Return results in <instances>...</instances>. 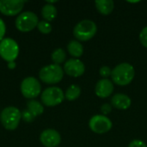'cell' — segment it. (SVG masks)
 I'll list each match as a JSON object with an SVG mask.
<instances>
[{"label": "cell", "mask_w": 147, "mask_h": 147, "mask_svg": "<svg viewBox=\"0 0 147 147\" xmlns=\"http://www.w3.org/2000/svg\"><path fill=\"white\" fill-rule=\"evenodd\" d=\"M21 115H22V118L27 121V122H31L34 120L35 116L34 115V114L32 112H30L28 109H23L22 112H21Z\"/></svg>", "instance_id": "cell-22"}, {"label": "cell", "mask_w": 147, "mask_h": 147, "mask_svg": "<svg viewBox=\"0 0 147 147\" xmlns=\"http://www.w3.org/2000/svg\"><path fill=\"white\" fill-rule=\"evenodd\" d=\"M112 110V105L109 104V103H104L103 105H102L101 107V112L102 113V115H109Z\"/></svg>", "instance_id": "cell-25"}, {"label": "cell", "mask_w": 147, "mask_h": 147, "mask_svg": "<svg viewBox=\"0 0 147 147\" xmlns=\"http://www.w3.org/2000/svg\"><path fill=\"white\" fill-rule=\"evenodd\" d=\"M132 103V101L130 97L122 93H118L115 94L112 98H111V105L120 110H125L130 108Z\"/></svg>", "instance_id": "cell-14"}, {"label": "cell", "mask_w": 147, "mask_h": 147, "mask_svg": "<svg viewBox=\"0 0 147 147\" xmlns=\"http://www.w3.org/2000/svg\"><path fill=\"white\" fill-rule=\"evenodd\" d=\"M22 118L20 110L14 107L9 106L4 108L0 114V120L3 126L8 130H13L17 127Z\"/></svg>", "instance_id": "cell-4"}, {"label": "cell", "mask_w": 147, "mask_h": 147, "mask_svg": "<svg viewBox=\"0 0 147 147\" xmlns=\"http://www.w3.org/2000/svg\"><path fill=\"white\" fill-rule=\"evenodd\" d=\"M41 15L47 22L53 21L57 16V9L52 3H46L41 9Z\"/></svg>", "instance_id": "cell-17"}, {"label": "cell", "mask_w": 147, "mask_h": 147, "mask_svg": "<svg viewBox=\"0 0 147 147\" xmlns=\"http://www.w3.org/2000/svg\"><path fill=\"white\" fill-rule=\"evenodd\" d=\"M65 57H66L65 52L62 48H56L52 53V59L56 65H59L63 63L65 59Z\"/></svg>", "instance_id": "cell-20"}, {"label": "cell", "mask_w": 147, "mask_h": 147, "mask_svg": "<svg viewBox=\"0 0 147 147\" xmlns=\"http://www.w3.org/2000/svg\"><path fill=\"white\" fill-rule=\"evenodd\" d=\"M89 127L95 134H102L111 130L113 123L107 116L102 115H96L90 118L89 121Z\"/></svg>", "instance_id": "cell-8"}, {"label": "cell", "mask_w": 147, "mask_h": 147, "mask_svg": "<svg viewBox=\"0 0 147 147\" xmlns=\"http://www.w3.org/2000/svg\"><path fill=\"white\" fill-rule=\"evenodd\" d=\"M135 71L134 66L127 62L119 64L116 65L111 74L112 80L115 84L120 86H125L129 84L134 78Z\"/></svg>", "instance_id": "cell-1"}, {"label": "cell", "mask_w": 147, "mask_h": 147, "mask_svg": "<svg viewBox=\"0 0 147 147\" xmlns=\"http://www.w3.org/2000/svg\"><path fill=\"white\" fill-rule=\"evenodd\" d=\"M95 3L96 9L103 16L109 15L115 8V3L113 0H97Z\"/></svg>", "instance_id": "cell-15"}, {"label": "cell", "mask_w": 147, "mask_h": 147, "mask_svg": "<svg viewBox=\"0 0 147 147\" xmlns=\"http://www.w3.org/2000/svg\"><path fill=\"white\" fill-rule=\"evenodd\" d=\"M27 107H28V109L30 112H32L35 117H36L37 115L42 114L43 111H44V107H43V105H42L40 102H38L37 100H34V99H32V100L28 101V102H27Z\"/></svg>", "instance_id": "cell-18"}, {"label": "cell", "mask_w": 147, "mask_h": 147, "mask_svg": "<svg viewBox=\"0 0 147 147\" xmlns=\"http://www.w3.org/2000/svg\"><path fill=\"white\" fill-rule=\"evenodd\" d=\"M6 31V26L2 18H0V41L3 39V35Z\"/></svg>", "instance_id": "cell-27"}, {"label": "cell", "mask_w": 147, "mask_h": 147, "mask_svg": "<svg viewBox=\"0 0 147 147\" xmlns=\"http://www.w3.org/2000/svg\"><path fill=\"white\" fill-rule=\"evenodd\" d=\"M140 43L147 48V26L145 27L140 33Z\"/></svg>", "instance_id": "cell-24"}, {"label": "cell", "mask_w": 147, "mask_h": 147, "mask_svg": "<svg viewBox=\"0 0 147 147\" xmlns=\"http://www.w3.org/2000/svg\"><path fill=\"white\" fill-rule=\"evenodd\" d=\"M64 71L69 76L78 78L82 76L85 71L84 64L78 59H70L64 65Z\"/></svg>", "instance_id": "cell-11"}, {"label": "cell", "mask_w": 147, "mask_h": 147, "mask_svg": "<svg viewBox=\"0 0 147 147\" xmlns=\"http://www.w3.org/2000/svg\"><path fill=\"white\" fill-rule=\"evenodd\" d=\"M19 53V46L17 42L9 37L3 38L0 41V55L5 60L13 61Z\"/></svg>", "instance_id": "cell-6"}, {"label": "cell", "mask_w": 147, "mask_h": 147, "mask_svg": "<svg viewBox=\"0 0 147 147\" xmlns=\"http://www.w3.org/2000/svg\"><path fill=\"white\" fill-rule=\"evenodd\" d=\"M15 65H15V63H14L13 61H11V62H9V68H13Z\"/></svg>", "instance_id": "cell-28"}, {"label": "cell", "mask_w": 147, "mask_h": 147, "mask_svg": "<svg viewBox=\"0 0 147 147\" xmlns=\"http://www.w3.org/2000/svg\"><path fill=\"white\" fill-rule=\"evenodd\" d=\"M99 73L101 75V77H102L103 78H108L109 77H111V74H112V70L109 66H107V65H103L101 67L100 71H99Z\"/></svg>", "instance_id": "cell-23"}, {"label": "cell", "mask_w": 147, "mask_h": 147, "mask_svg": "<svg viewBox=\"0 0 147 147\" xmlns=\"http://www.w3.org/2000/svg\"><path fill=\"white\" fill-rule=\"evenodd\" d=\"M40 140L43 146L47 147H56L60 144L61 136L55 129H45L40 136Z\"/></svg>", "instance_id": "cell-10"}, {"label": "cell", "mask_w": 147, "mask_h": 147, "mask_svg": "<svg viewBox=\"0 0 147 147\" xmlns=\"http://www.w3.org/2000/svg\"><path fill=\"white\" fill-rule=\"evenodd\" d=\"M67 49L69 53L75 58H79L84 53V47L78 40H71L67 45Z\"/></svg>", "instance_id": "cell-16"}, {"label": "cell", "mask_w": 147, "mask_h": 147, "mask_svg": "<svg viewBox=\"0 0 147 147\" xmlns=\"http://www.w3.org/2000/svg\"><path fill=\"white\" fill-rule=\"evenodd\" d=\"M24 4L22 0H0V11L7 16L18 14Z\"/></svg>", "instance_id": "cell-12"}, {"label": "cell", "mask_w": 147, "mask_h": 147, "mask_svg": "<svg viewBox=\"0 0 147 147\" xmlns=\"http://www.w3.org/2000/svg\"><path fill=\"white\" fill-rule=\"evenodd\" d=\"M41 102L47 106H55L63 102L65 94L63 90L57 86L48 87L45 89L40 96Z\"/></svg>", "instance_id": "cell-5"}, {"label": "cell", "mask_w": 147, "mask_h": 147, "mask_svg": "<svg viewBox=\"0 0 147 147\" xmlns=\"http://www.w3.org/2000/svg\"><path fill=\"white\" fill-rule=\"evenodd\" d=\"M80 94H81L80 87L76 84H71V86H69L67 88L65 94V97L68 101H73V100H76L77 98H78Z\"/></svg>", "instance_id": "cell-19"}, {"label": "cell", "mask_w": 147, "mask_h": 147, "mask_svg": "<svg viewBox=\"0 0 147 147\" xmlns=\"http://www.w3.org/2000/svg\"><path fill=\"white\" fill-rule=\"evenodd\" d=\"M128 147H147V146L144 141L140 140H134L129 144Z\"/></svg>", "instance_id": "cell-26"}, {"label": "cell", "mask_w": 147, "mask_h": 147, "mask_svg": "<svg viewBox=\"0 0 147 147\" xmlns=\"http://www.w3.org/2000/svg\"><path fill=\"white\" fill-rule=\"evenodd\" d=\"M64 69L59 65L51 64L42 67L40 70V78L47 84H57L63 78Z\"/></svg>", "instance_id": "cell-3"}, {"label": "cell", "mask_w": 147, "mask_h": 147, "mask_svg": "<svg viewBox=\"0 0 147 147\" xmlns=\"http://www.w3.org/2000/svg\"><path fill=\"white\" fill-rule=\"evenodd\" d=\"M39 22L37 15L33 11H24L16 19V27L22 32L32 30Z\"/></svg>", "instance_id": "cell-7"}, {"label": "cell", "mask_w": 147, "mask_h": 147, "mask_svg": "<svg viewBox=\"0 0 147 147\" xmlns=\"http://www.w3.org/2000/svg\"><path fill=\"white\" fill-rule=\"evenodd\" d=\"M37 28L43 34H48L52 31V25L47 21H39Z\"/></svg>", "instance_id": "cell-21"}, {"label": "cell", "mask_w": 147, "mask_h": 147, "mask_svg": "<svg viewBox=\"0 0 147 147\" xmlns=\"http://www.w3.org/2000/svg\"><path fill=\"white\" fill-rule=\"evenodd\" d=\"M114 91V84L112 81L108 78H102L99 80L95 88V93L98 97L107 98L112 95Z\"/></svg>", "instance_id": "cell-13"}, {"label": "cell", "mask_w": 147, "mask_h": 147, "mask_svg": "<svg viewBox=\"0 0 147 147\" xmlns=\"http://www.w3.org/2000/svg\"><path fill=\"white\" fill-rule=\"evenodd\" d=\"M96 31V24L91 20L85 19L77 23L73 28V34L78 40L87 41L95 36Z\"/></svg>", "instance_id": "cell-2"}, {"label": "cell", "mask_w": 147, "mask_h": 147, "mask_svg": "<svg viewBox=\"0 0 147 147\" xmlns=\"http://www.w3.org/2000/svg\"><path fill=\"white\" fill-rule=\"evenodd\" d=\"M41 85L34 77H27L21 83V91L26 98H34L40 93Z\"/></svg>", "instance_id": "cell-9"}]
</instances>
